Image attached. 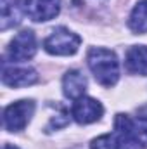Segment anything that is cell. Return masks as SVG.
<instances>
[{
	"label": "cell",
	"instance_id": "6da1fadb",
	"mask_svg": "<svg viewBox=\"0 0 147 149\" xmlns=\"http://www.w3.org/2000/svg\"><path fill=\"white\" fill-rule=\"evenodd\" d=\"M87 64L94 78L102 87L116 85L119 78V63L112 50L102 49V47H92L87 54Z\"/></svg>",
	"mask_w": 147,
	"mask_h": 149
},
{
	"label": "cell",
	"instance_id": "7a4b0ae2",
	"mask_svg": "<svg viewBox=\"0 0 147 149\" xmlns=\"http://www.w3.org/2000/svg\"><path fill=\"white\" fill-rule=\"evenodd\" d=\"M114 132L119 135L123 149H146L147 114H140L137 120H132L126 114H116Z\"/></svg>",
	"mask_w": 147,
	"mask_h": 149
},
{
	"label": "cell",
	"instance_id": "3957f363",
	"mask_svg": "<svg viewBox=\"0 0 147 149\" xmlns=\"http://www.w3.org/2000/svg\"><path fill=\"white\" fill-rule=\"evenodd\" d=\"M81 38L71 30L59 26L43 40V49L52 56H73L78 52Z\"/></svg>",
	"mask_w": 147,
	"mask_h": 149
},
{
	"label": "cell",
	"instance_id": "277c9868",
	"mask_svg": "<svg viewBox=\"0 0 147 149\" xmlns=\"http://www.w3.org/2000/svg\"><path fill=\"white\" fill-rule=\"evenodd\" d=\"M33 113H35V102L31 99L12 102L3 111V125L9 132H19L30 123Z\"/></svg>",
	"mask_w": 147,
	"mask_h": 149
},
{
	"label": "cell",
	"instance_id": "5b68a950",
	"mask_svg": "<svg viewBox=\"0 0 147 149\" xmlns=\"http://www.w3.org/2000/svg\"><path fill=\"white\" fill-rule=\"evenodd\" d=\"M37 54V37L31 30H23L12 38L7 49V57L14 63L28 61Z\"/></svg>",
	"mask_w": 147,
	"mask_h": 149
},
{
	"label": "cell",
	"instance_id": "8992f818",
	"mask_svg": "<svg viewBox=\"0 0 147 149\" xmlns=\"http://www.w3.org/2000/svg\"><path fill=\"white\" fill-rule=\"evenodd\" d=\"M71 114H73L74 121L80 125H88L94 121H99L104 114V108L99 101L92 99V97H80L76 99L71 108Z\"/></svg>",
	"mask_w": 147,
	"mask_h": 149
},
{
	"label": "cell",
	"instance_id": "52a82bcc",
	"mask_svg": "<svg viewBox=\"0 0 147 149\" xmlns=\"http://www.w3.org/2000/svg\"><path fill=\"white\" fill-rule=\"evenodd\" d=\"M61 10V0H26L24 12L31 21H50Z\"/></svg>",
	"mask_w": 147,
	"mask_h": 149
},
{
	"label": "cell",
	"instance_id": "ba28073f",
	"mask_svg": "<svg viewBox=\"0 0 147 149\" xmlns=\"http://www.w3.org/2000/svg\"><path fill=\"white\" fill-rule=\"evenodd\" d=\"M38 81V73L33 68H9L3 66V73H2V83L12 88L17 87H28Z\"/></svg>",
	"mask_w": 147,
	"mask_h": 149
},
{
	"label": "cell",
	"instance_id": "9c48e42d",
	"mask_svg": "<svg viewBox=\"0 0 147 149\" xmlns=\"http://www.w3.org/2000/svg\"><path fill=\"white\" fill-rule=\"evenodd\" d=\"M125 66L130 73L147 76V45H133L125 56Z\"/></svg>",
	"mask_w": 147,
	"mask_h": 149
},
{
	"label": "cell",
	"instance_id": "30bf717a",
	"mask_svg": "<svg viewBox=\"0 0 147 149\" xmlns=\"http://www.w3.org/2000/svg\"><path fill=\"white\" fill-rule=\"evenodd\" d=\"M85 90H87V78L85 74L76 71V70H71L64 74L62 78V92L66 97L69 99H80L85 95Z\"/></svg>",
	"mask_w": 147,
	"mask_h": 149
},
{
	"label": "cell",
	"instance_id": "8fae6325",
	"mask_svg": "<svg viewBox=\"0 0 147 149\" xmlns=\"http://www.w3.org/2000/svg\"><path fill=\"white\" fill-rule=\"evenodd\" d=\"M21 0H0V10H2V19H0V28L9 30L21 21Z\"/></svg>",
	"mask_w": 147,
	"mask_h": 149
},
{
	"label": "cell",
	"instance_id": "7c38bea8",
	"mask_svg": "<svg viewBox=\"0 0 147 149\" xmlns=\"http://www.w3.org/2000/svg\"><path fill=\"white\" fill-rule=\"evenodd\" d=\"M128 28L137 35L147 33V0H140L135 3L128 17Z\"/></svg>",
	"mask_w": 147,
	"mask_h": 149
},
{
	"label": "cell",
	"instance_id": "4fadbf2b",
	"mask_svg": "<svg viewBox=\"0 0 147 149\" xmlns=\"http://www.w3.org/2000/svg\"><path fill=\"white\" fill-rule=\"evenodd\" d=\"M90 149H121V139L119 135L114 134H106L92 141Z\"/></svg>",
	"mask_w": 147,
	"mask_h": 149
},
{
	"label": "cell",
	"instance_id": "5bb4252c",
	"mask_svg": "<svg viewBox=\"0 0 147 149\" xmlns=\"http://www.w3.org/2000/svg\"><path fill=\"white\" fill-rule=\"evenodd\" d=\"M3 149H17V148H16V146H10V144H5Z\"/></svg>",
	"mask_w": 147,
	"mask_h": 149
}]
</instances>
